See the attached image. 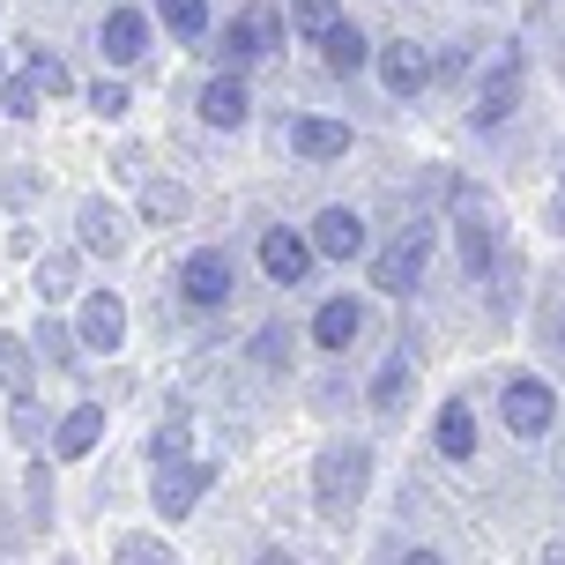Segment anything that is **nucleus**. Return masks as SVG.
Here are the masks:
<instances>
[{"label":"nucleus","mask_w":565,"mask_h":565,"mask_svg":"<svg viewBox=\"0 0 565 565\" xmlns=\"http://www.w3.org/2000/svg\"><path fill=\"white\" fill-rule=\"evenodd\" d=\"M312 260H320V246H312V231H290V224L260 231V276H268V282H282V290H298V282L312 276Z\"/></svg>","instance_id":"nucleus-6"},{"label":"nucleus","mask_w":565,"mask_h":565,"mask_svg":"<svg viewBox=\"0 0 565 565\" xmlns=\"http://www.w3.org/2000/svg\"><path fill=\"white\" fill-rule=\"evenodd\" d=\"M424 268H431V224H409L387 254H372V290H387V298H417Z\"/></svg>","instance_id":"nucleus-3"},{"label":"nucleus","mask_w":565,"mask_h":565,"mask_svg":"<svg viewBox=\"0 0 565 565\" xmlns=\"http://www.w3.org/2000/svg\"><path fill=\"white\" fill-rule=\"evenodd\" d=\"M97 439H105V402H75V409L60 417V431H53V454L60 461H83Z\"/></svg>","instance_id":"nucleus-18"},{"label":"nucleus","mask_w":565,"mask_h":565,"mask_svg":"<svg viewBox=\"0 0 565 565\" xmlns=\"http://www.w3.org/2000/svg\"><path fill=\"white\" fill-rule=\"evenodd\" d=\"M335 23H342V0H290V30H298V38H312V45H320Z\"/></svg>","instance_id":"nucleus-25"},{"label":"nucleus","mask_w":565,"mask_h":565,"mask_svg":"<svg viewBox=\"0 0 565 565\" xmlns=\"http://www.w3.org/2000/svg\"><path fill=\"white\" fill-rule=\"evenodd\" d=\"M521 83H529V53H521V45H499L491 75H483L477 97H469V119H477V127H499V119H513V105H521Z\"/></svg>","instance_id":"nucleus-4"},{"label":"nucleus","mask_w":565,"mask_h":565,"mask_svg":"<svg viewBox=\"0 0 565 565\" xmlns=\"http://www.w3.org/2000/svg\"><path fill=\"white\" fill-rule=\"evenodd\" d=\"M60 565H75V558H60Z\"/></svg>","instance_id":"nucleus-42"},{"label":"nucleus","mask_w":565,"mask_h":565,"mask_svg":"<svg viewBox=\"0 0 565 565\" xmlns=\"http://www.w3.org/2000/svg\"><path fill=\"white\" fill-rule=\"evenodd\" d=\"M75 335H83V350L113 358L119 342H127V306H119V290H89L83 312H75Z\"/></svg>","instance_id":"nucleus-10"},{"label":"nucleus","mask_w":565,"mask_h":565,"mask_svg":"<svg viewBox=\"0 0 565 565\" xmlns=\"http://www.w3.org/2000/svg\"><path fill=\"white\" fill-rule=\"evenodd\" d=\"M30 513L53 521V469H45V461H30Z\"/></svg>","instance_id":"nucleus-32"},{"label":"nucleus","mask_w":565,"mask_h":565,"mask_svg":"<svg viewBox=\"0 0 565 565\" xmlns=\"http://www.w3.org/2000/svg\"><path fill=\"white\" fill-rule=\"evenodd\" d=\"M499 417H507L513 439H543L558 424V387L543 372H513L507 387H499Z\"/></svg>","instance_id":"nucleus-2"},{"label":"nucleus","mask_w":565,"mask_h":565,"mask_svg":"<svg viewBox=\"0 0 565 565\" xmlns=\"http://www.w3.org/2000/svg\"><path fill=\"white\" fill-rule=\"evenodd\" d=\"M75 224H83V246H89V254H105V260L127 246V224H119L113 201H83V216H75Z\"/></svg>","instance_id":"nucleus-22"},{"label":"nucleus","mask_w":565,"mask_h":565,"mask_svg":"<svg viewBox=\"0 0 565 565\" xmlns=\"http://www.w3.org/2000/svg\"><path fill=\"white\" fill-rule=\"evenodd\" d=\"M454 254H461V276L483 282L491 268H499V224L483 216L477 194H461V224H454Z\"/></svg>","instance_id":"nucleus-7"},{"label":"nucleus","mask_w":565,"mask_h":565,"mask_svg":"<svg viewBox=\"0 0 565 565\" xmlns=\"http://www.w3.org/2000/svg\"><path fill=\"white\" fill-rule=\"evenodd\" d=\"M38 342L53 350L60 365H75V342H83V335H67V328H53V320H45V328H38Z\"/></svg>","instance_id":"nucleus-35"},{"label":"nucleus","mask_w":565,"mask_h":565,"mask_svg":"<svg viewBox=\"0 0 565 565\" xmlns=\"http://www.w3.org/2000/svg\"><path fill=\"white\" fill-rule=\"evenodd\" d=\"M254 358H260V365H290V335H282V328H260Z\"/></svg>","instance_id":"nucleus-33"},{"label":"nucleus","mask_w":565,"mask_h":565,"mask_svg":"<svg viewBox=\"0 0 565 565\" xmlns=\"http://www.w3.org/2000/svg\"><path fill=\"white\" fill-rule=\"evenodd\" d=\"M0 395L8 402H30V342L0 328Z\"/></svg>","instance_id":"nucleus-23"},{"label":"nucleus","mask_w":565,"mask_h":565,"mask_svg":"<svg viewBox=\"0 0 565 565\" xmlns=\"http://www.w3.org/2000/svg\"><path fill=\"white\" fill-rule=\"evenodd\" d=\"M113 565H179V551H171L164 536H119Z\"/></svg>","instance_id":"nucleus-26"},{"label":"nucleus","mask_w":565,"mask_h":565,"mask_svg":"<svg viewBox=\"0 0 565 565\" xmlns=\"http://www.w3.org/2000/svg\"><path fill=\"white\" fill-rule=\"evenodd\" d=\"M431 447H439V461H477V409H469L461 395H454V402H439Z\"/></svg>","instance_id":"nucleus-16"},{"label":"nucleus","mask_w":565,"mask_h":565,"mask_svg":"<svg viewBox=\"0 0 565 565\" xmlns=\"http://www.w3.org/2000/svg\"><path fill=\"white\" fill-rule=\"evenodd\" d=\"M551 231H558V238H565V201H558V209H551Z\"/></svg>","instance_id":"nucleus-39"},{"label":"nucleus","mask_w":565,"mask_h":565,"mask_svg":"<svg viewBox=\"0 0 565 565\" xmlns=\"http://www.w3.org/2000/svg\"><path fill=\"white\" fill-rule=\"evenodd\" d=\"M395 565H447V558H439V551H402Z\"/></svg>","instance_id":"nucleus-36"},{"label":"nucleus","mask_w":565,"mask_h":565,"mask_svg":"<svg viewBox=\"0 0 565 565\" xmlns=\"http://www.w3.org/2000/svg\"><path fill=\"white\" fill-rule=\"evenodd\" d=\"M127 105H135V97H127L119 75H97V83H89V113H97V119H119Z\"/></svg>","instance_id":"nucleus-28"},{"label":"nucleus","mask_w":565,"mask_h":565,"mask_svg":"<svg viewBox=\"0 0 565 565\" xmlns=\"http://www.w3.org/2000/svg\"><path fill=\"white\" fill-rule=\"evenodd\" d=\"M365 483H372V447H365V439H335V447H320V461H312V507L328 513V521L358 513Z\"/></svg>","instance_id":"nucleus-1"},{"label":"nucleus","mask_w":565,"mask_h":565,"mask_svg":"<svg viewBox=\"0 0 565 565\" xmlns=\"http://www.w3.org/2000/svg\"><path fill=\"white\" fill-rule=\"evenodd\" d=\"M282 45V15L276 8H238L224 23V60L231 67H254V60H268Z\"/></svg>","instance_id":"nucleus-8"},{"label":"nucleus","mask_w":565,"mask_h":565,"mask_svg":"<svg viewBox=\"0 0 565 565\" xmlns=\"http://www.w3.org/2000/svg\"><path fill=\"white\" fill-rule=\"evenodd\" d=\"M312 246H320V260H365V216L358 209H320L312 216Z\"/></svg>","instance_id":"nucleus-13"},{"label":"nucleus","mask_w":565,"mask_h":565,"mask_svg":"<svg viewBox=\"0 0 565 565\" xmlns=\"http://www.w3.org/2000/svg\"><path fill=\"white\" fill-rule=\"evenodd\" d=\"M380 83H387V97L409 105V97H424L439 75H431V53H424L417 38H395V45H380Z\"/></svg>","instance_id":"nucleus-9"},{"label":"nucleus","mask_w":565,"mask_h":565,"mask_svg":"<svg viewBox=\"0 0 565 565\" xmlns=\"http://www.w3.org/2000/svg\"><path fill=\"white\" fill-rule=\"evenodd\" d=\"M38 97H45V89L30 83V75H15V83H0V105H8V119H38Z\"/></svg>","instance_id":"nucleus-30"},{"label":"nucleus","mask_w":565,"mask_h":565,"mask_svg":"<svg viewBox=\"0 0 565 565\" xmlns=\"http://www.w3.org/2000/svg\"><path fill=\"white\" fill-rule=\"evenodd\" d=\"M558 186H565V171H558Z\"/></svg>","instance_id":"nucleus-41"},{"label":"nucleus","mask_w":565,"mask_h":565,"mask_svg":"<svg viewBox=\"0 0 565 565\" xmlns=\"http://www.w3.org/2000/svg\"><path fill=\"white\" fill-rule=\"evenodd\" d=\"M216 483V461H186V469H171V477H157V513L164 521H186V513L201 507V491Z\"/></svg>","instance_id":"nucleus-14"},{"label":"nucleus","mask_w":565,"mask_h":565,"mask_svg":"<svg viewBox=\"0 0 565 565\" xmlns=\"http://www.w3.org/2000/svg\"><path fill=\"white\" fill-rule=\"evenodd\" d=\"M157 15H164V30L179 45H201L209 38V0H157Z\"/></svg>","instance_id":"nucleus-24"},{"label":"nucleus","mask_w":565,"mask_h":565,"mask_svg":"<svg viewBox=\"0 0 565 565\" xmlns=\"http://www.w3.org/2000/svg\"><path fill=\"white\" fill-rule=\"evenodd\" d=\"M469 67H477V45H469V38H461V45H447V53L431 60V75H439V83H461Z\"/></svg>","instance_id":"nucleus-31"},{"label":"nucleus","mask_w":565,"mask_h":565,"mask_svg":"<svg viewBox=\"0 0 565 565\" xmlns=\"http://www.w3.org/2000/svg\"><path fill=\"white\" fill-rule=\"evenodd\" d=\"M320 60H328V75H358V67H365V60H372L365 30H358V23H350V15H342V23L328 30V38H320Z\"/></svg>","instance_id":"nucleus-21"},{"label":"nucleus","mask_w":565,"mask_h":565,"mask_svg":"<svg viewBox=\"0 0 565 565\" xmlns=\"http://www.w3.org/2000/svg\"><path fill=\"white\" fill-rule=\"evenodd\" d=\"M67 290H75V260H67V254H60V260H38V298H45V306H60Z\"/></svg>","instance_id":"nucleus-27"},{"label":"nucleus","mask_w":565,"mask_h":565,"mask_svg":"<svg viewBox=\"0 0 565 565\" xmlns=\"http://www.w3.org/2000/svg\"><path fill=\"white\" fill-rule=\"evenodd\" d=\"M306 335L320 342L328 358H350V342L365 335V306H358V298H320V306H312V328H306Z\"/></svg>","instance_id":"nucleus-12"},{"label":"nucleus","mask_w":565,"mask_h":565,"mask_svg":"<svg viewBox=\"0 0 565 565\" xmlns=\"http://www.w3.org/2000/svg\"><path fill=\"white\" fill-rule=\"evenodd\" d=\"M231 290H238V276H231V254H224V246H194V254L179 260V298H186L194 312L231 306Z\"/></svg>","instance_id":"nucleus-5"},{"label":"nucleus","mask_w":565,"mask_h":565,"mask_svg":"<svg viewBox=\"0 0 565 565\" xmlns=\"http://www.w3.org/2000/svg\"><path fill=\"white\" fill-rule=\"evenodd\" d=\"M186 461H194V417H186V409H171V417L157 424V439H149V469L171 477V469H186Z\"/></svg>","instance_id":"nucleus-20"},{"label":"nucleus","mask_w":565,"mask_h":565,"mask_svg":"<svg viewBox=\"0 0 565 565\" xmlns=\"http://www.w3.org/2000/svg\"><path fill=\"white\" fill-rule=\"evenodd\" d=\"M141 209H149V216H186V194H179V186H149Z\"/></svg>","instance_id":"nucleus-34"},{"label":"nucleus","mask_w":565,"mask_h":565,"mask_svg":"<svg viewBox=\"0 0 565 565\" xmlns=\"http://www.w3.org/2000/svg\"><path fill=\"white\" fill-rule=\"evenodd\" d=\"M97 53H105V67H135V60L149 53V15H141V8H105Z\"/></svg>","instance_id":"nucleus-11"},{"label":"nucleus","mask_w":565,"mask_h":565,"mask_svg":"<svg viewBox=\"0 0 565 565\" xmlns=\"http://www.w3.org/2000/svg\"><path fill=\"white\" fill-rule=\"evenodd\" d=\"M543 565H565V543H543Z\"/></svg>","instance_id":"nucleus-38"},{"label":"nucleus","mask_w":565,"mask_h":565,"mask_svg":"<svg viewBox=\"0 0 565 565\" xmlns=\"http://www.w3.org/2000/svg\"><path fill=\"white\" fill-rule=\"evenodd\" d=\"M254 565H298V558H290V551H260Z\"/></svg>","instance_id":"nucleus-37"},{"label":"nucleus","mask_w":565,"mask_h":565,"mask_svg":"<svg viewBox=\"0 0 565 565\" xmlns=\"http://www.w3.org/2000/svg\"><path fill=\"white\" fill-rule=\"evenodd\" d=\"M417 395V365H409V358H387V365L372 372V387H365V402H372V417H402V402Z\"/></svg>","instance_id":"nucleus-19"},{"label":"nucleus","mask_w":565,"mask_h":565,"mask_svg":"<svg viewBox=\"0 0 565 565\" xmlns=\"http://www.w3.org/2000/svg\"><path fill=\"white\" fill-rule=\"evenodd\" d=\"M23 75H30V83H38V89H45V97H67V89H75V83H67V67H60V60L45 53V45L30 53V67H23Z\"/></svg>","instance_id":"nucleus-29"},{"label":"nucleus","mask_w":565,"mask_h":565,"mask_svg":"<svg viewBox=\"0 0 565 565\" xmlns=\"http://www.w3.org/2000/svg\"><path fill=\"white\" fill-rule=\"evenodd\" d=\"M246 113H254V97H246V83H238V67L201 83V119H209V127H246Z\"/></svg>","instance_id":"nucleus-17"},{"label":"nucleus","mask_w":565,"mask_h":565,"mask_svg":"<svg viewBox=\"0 0 565 565\" xmlns=\"http://www.w3.org/2000/svg\"><path fill=\"white\" fill-rule=\"evenodd\" d=\"M350 119H290V149H298V157H306V164H328V157H350Z\"/></svg>","instance_id":"nucleus-15"},{"label":"nucleus","mask_w":565,"mask_h":565,"mask_svg":"<svg viewBox=\"0 0 565 565\" xmlns=\"http://www.w3.org/2000/svg\"><path fill=\"white\" fill-rule=\"evenodd\" d=\"M558 350H565V312H558Z\"/></svg>","instance_id":"nucleus-40"}]
</instances>
